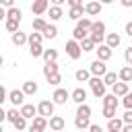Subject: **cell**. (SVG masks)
I'll list each match as a JSON object with an SVG mask.
<instances>
[{"label": "cell", "mask_w": 132, "mask_h": 132, "mask_svg": "<svg viewBox=\"0 0 132 132\" xmlns=\"http://www.w3.org/2000/svg\"><path fill=\"white\" fill-rule=\"evenodd\" d=\"M29 37H27V33H23V31H16V33H12V43L19 47V45H23L25 41H27Z\"/></svg>", "instance_id": "cell-18"}, {"label": "cell", "mask_w": 132, "mask_h": 132, "mask_svg": "<svg viewBox=\"0 0 132 132\" xmlns=\"http://www.w3.org/2000/svg\"><path fill=\"white\" fill-rule=\"evenodd\" d=\"M122 128H124V120L111 118V120L107 122V130H118V132H122Z\"/></svg>", "instance_id": "cell-20"}, {"label": "cell", "mask_w": 132, "mask_h": 132, "mask_svg": "<svg viewBox=\"0 0 132 132\" xmlns=\"http://www.w3.org/2000/svg\"><path fill=\"white\" fill-rule=\"evenodd\" d=\"M70 4V8H76V6H82V0H66Z\"/></svg>", "instance_id": "cell-48"}, {"label": "cell", "mask_w": 132, "mask_h": 132, "mask_svg": "<svg viewBox=\"0 0 132 132\" xmlns=\"http://www.w3.org/2000/svg\"><path fill=\"white\" fill-rule=\"evenodd\" d=\"M70 97H72L74 103L80 105V103H85V99H87V91H85V89H74V91L70 93Z\"/></svg>", "instance_id": "cell-13"}, {"label": "cell", "mask_w": 132, "mask_h": 132, "mask_svg": "<svg viewBox=\"0 0 132 132\" xmlns=\"http://www.w3.org/2000/svg\"><path fill=\"white\" fill-rule=\"evenodd\" d=\"M52 2H54V6H60V4H62V2H66V0H52Z\"/></svg>", "instance_id": "cell-56"}, {"label": "cell", "mask_w": 132, "mask_h": 132, "mask_svg": "<svg viewBox=\"0 0 132 132\" xmlns=\"http://www.w3.org/2000/svg\"><path fill=\"white\" fill-rule=\"evenodd\" d=\"M64 118H60V116H52L50 118V128L54 130V132H62V128H64Z\"/></svg>", "instance_id": "cell-11"}, {"label": "cell", "mask_w": 132, "mask_h": 132, "mask_svg": "<svg viewBox=\"0 0 132 132\" xmlns=\"http://www.w3.org/2000/svg\"><path fill=\"white\" fill-rule=\"evenodd\" d=\"M103 107H118V97L111 93V95H105L103 97Z\"/></svg>", "instance_id": "cell-23"}, {"label": "cell", "mask_w": 132, "mask_h": 132, "mask_svg": "<svg viewBox=\"0 0 132 132\" xmlns=\"http://www.w3.org/2000/svg\"><path fill=\"white\" fill-rule=\"evenodd\" d=\"M80 50H82V52H93V50H95V43H93V39H91V37L82 39V41H80Z\"/></svg>", "instance_id": "cell-31"}, {"label": "cell", "mask_w": 132, "mask_h": 132, "mask_svg": "<svg viewBox=\"0 0 132 132\" xmlns=\"http://www.w3.org/2000/svg\"><path fill=\"white\" fill-rule=\"evenodd\" d=\"M68 99H70V93H68L66 89H56V91H54V103L64 105Z\"/></svg>", "instance_id": "cell-6"}, {"label": "cell", "mask_w": 132, "mask_h": 132, "mask_svg": "<svg viewBox=\"0 0 132 132\" xmlns=\"http://www.w3.org/2000/svg\"><path fill=\"white\" fill-rule=\"evenodd\" d=\"M72 35H74V39H76V41H82V39H87L89 31H85V29H80V27H74Z\"/></svg>", "instance_id": "cell-30"}, {"label": "cell", "mask_w": 132, "mask_h": 132, "mask_svg": "<svg viewBox=\"0 0 132 132\" xmlns=\"http://www.w3.org/2000/svg\"><path fill=\"white\" fill-rule=\"evenodd\" d=\"M126 35H128V37H132V21L126 25Z\"/></svg>", "instance_id": "cell-51"}, {"label": "cell", "mask_w": 132, "mask_h": 132, "mask_svg": "<svg viewBox=\"0 0 132 132\" xmlns=\"http://www.w3.org/2000/svg\"><path fill=\"white\" fill-rule=\"evenodd\" d=\"M130 91H128V82H116L113 85V95L116 97H126Z\"/></svg>", "instance_id": "cell-12"}, {"label": "cell", "mask_w": 132, "mask_h": 132, "mask_svg": "<svg viewBox=\"0 0 132 132\" xmlns=\"http://www.w3.org/2000/svg\"><path fill=\"white\" fill-rule=\"evenodd\" d=\"M2 19H6V10L0 6V21H2Z\"/></svg>", "instance_id": "cell-55"}, {"label": "cell", "mask_w": 132, "mask_h": 132, "mask_svg": "<svg viewBox=\"0 0 132 132\" xmlns=\"http://www.w3.org/2000/svg\"><path fill=\"white\" fill-rule=\"evenodd\" d=\"M19 118H21V111H16V107H14V109H8V111H6V120H8L10 124H14V122H16Z\"/></svg>", "instance_id": "cell-34"}, {"label": "cell", "mask_w": 132, "mask_h": 132, "mask_svg": "<svg viewBox=\"0 0 132 132\" xmlns=\"http://www.w3.org/2000/svg\"><path fill=\"white\" fill-rule=\"evenodd\" d=\"M4 120H6V111H4V109H2V107H0V124H2V122H4Z\"/></svg>", "instance_id": "cell-53"}, {"label": "cell", "mask_w": 132, "mask_h": 132, "mask_svg": "<svg viewBox=\"0 0 132 132\" xmlns=\"http://www.w3.org/2000/svg\"><path fill=\"white\" fill-rule=\"evenodd\" d=\"M89 37L93 39V43H95V45H101V41H103V37H105V35H97V33H89Z\"/></svg>", "instance_id": "cell-43"}, {"label": "cell", "mask_w": 132, "mask_h": 132, "mask_svg": "<svg viewBox=\"0 0 132 132\" xmlns=\"http://www.w3.org/2000/svg\"><path fill=\"white\" fill-rule=\"evenodd\" d=\"M47 82H50V85H60V82H62V76H60V72H56V74H50V76H47Z\"/></svg>", "instance_id": "cell-40"}, {"label": "cell", "mask_w": 132, "mask_h": 132, "mask_svg": "<svg viewBox=\"0 0 132 132\" xmlns=\"http://www.w3.org/2000/svg\"><path fill=\"white\" fill-rule=\"evenodd\" d=\"M45 126H47V120H45L43 116H35V118H33V124H31V128H29V132H43Z\"/></svg>", "instance_id": "cell-4"}, {"label": "cell", "mask_w": 132, "mask_h": 132, "mask_svg": "<svg viewBox=\"0 0 132 132\" xmlns=\"http://www.w3.org/2000/svg\"><path fill=\"white\" fill-rule=\"evenodd\" d=\"M52 132H54V130H52Z\"/></svg>", "instance_id": "cell-62"}, {"label": "cell", "mask_w": 132, "mask_h": 132, "mask_svg": "<svg viewBox=\"0 0 132 132\" xmlns=\"http://www.w3.org/2000/svg\"><path fill=\"white\" fill-rule=\"evenodd\" d=\"M120 41H122V39H120V35H118V33H109V35H107V45H109L111 50H113V47H118V45H120Z\"/></svg>", "instance_id": "cell-24"}, {"label": "cell", "mask_w": 132, "mask_h": 132, "mask_svg": "<svg viewBox=\"0 0 132 132\" xmlns=\"http://www.w3.org/2000/svg\"><path fill=\"white\" fill-rule=\"evenodd\" d=\"M78 132H87V130H78Z\"/></svg>", "instance_id": "cell-61"}, {"label": "cell", "mask_w": 132, "mask_h": 132, "mask_svg": "<svg viewBox=\"0 0 132 132\" xmlns=\"http://www.w3.org/2000/svg\"><path fill=\"white\" fill-rule=\"evenodd\" d=\"M43 60L45 62H56L58 60V50H43Z\"/></svg>", "instance_id": "cell-25"}, {"label": "cell", "mask_w": 132, "mask_h": 132, "mask_svg": "<svg viewBox=\"0 0 132 132\" xmlns=\"http://www.w3.org/2000/svg\"><path fill=\"white\" fill-rule=\"evenodd\" d=\"M109 132H118V130H109Z\"/></svg>", "instance_id": "cell-60"}, {"label": "cell", "mask_w": 132, "mask_h": 132, "mask_svg": "<svg viewBox=\"0 0 132 132\" xmlns=\"http://www.w3.org/2000/svg\"><path fill=\"white\" fill-rule=\"evenodd\" d=\"M21 91H23L25 95H35V93H37V82H35V80H27Z\"/></svg>", "instance_id": "cell-17"}, {"label": "cell", "mask_w": 132, "mask_h": 132, "mask_svg": "<svg viewBox=\"0 0 132 132\" xmlns=\"http://www.w3.org/2000/svg\"><path fill=\"white\" fill-rule=\"evenodd\" d=\"M89 132H103V128H101L99 124H91V126H89Z\"/></svg>", "instance_id": "cell-49"}, {"label": "cell", "mask_w": 132, "mask_h": 132, "mask_svg": "<svg viewBox=\"0 0 132 132\" xmlns=\"http://www.w3.org/2000/svg\"><path fill=\"white\" fill-rule=\"evenodd\" d=\"M82 12H85V6H76V8H70L68 16L74 19V21H80V19H82Z\"/></svg>", "instance_id": "cell-21"}, {"label": "cell", "mask_w": 132, "mask_h": 132, "mask_svg": "<svg viewBox=\"0 0 132 132\" xmlns=\"http://www.w3.org/2000/svg\"><path fill=\"white\" fill-rule=\"evenodd\" d=\"M47 0H33V4H31V12L33 14H43L45 10H47Z\"/></svg>", "instance_id": "cell-7"}, {"label": "cell", "mask_w": 132, "mask_h": 132, "mask_svg": "<svg viewBox=\"0 0 132 132\" xmlns=\"http://www.w3.org/2000/svg\"><path fill=\"white\" fill-rule=\"evenodd\" d=\"M29 47H31L29 52H31V56H33V58L43 56V47H41V43H35V45H29Z\"/></svg>", "instance_id": "cell-36"}, {"label": "cell", "mask_w": 132, "mask_h": 132, "mask_svg": "<svg viewBox=\"0 0 132 132\" xmlns=\"http://www.w3.org/2000/svg\"><path fill=\"white\" fill-rule=\"evenodd\" d=\"M99 2H101V4H111L113 0H99Z\"/></svg>", "instance_id": "cell-57"}, {"label": "cell", "mask_w": 132, "mask_h": 132, "mask_svg": "<svg viewBox=\"0 0 132 132\" xmlns=\"http://www.w3.org/2000/svg\"><path fill=\"white\" fill-rule=\"evenodd\" d=\"M12 126H14L16 130H21V132H23V130H25V126H27V120H25V118L21 116V118H19V120H16V122H14Z\"/></svg>", "instance_id": "cell-42"}, {"label": "cell", "mask_w": 132, "mask_h": 132, "mask_svg": "<svg viewBox=\"0 0 132 132\" xmlns=\"http://www.w3.org/2000/svg\"><path fill=\"white\" fill-rule=\"evenodd\" d=\"M23 97H25V93H23V91H19V89H14V91H10L8 101L16 107V105H23Z\"/></svg>", "instance_id": "cell-9"}, {"label": "cell", "mask_w": 132, "mask_h": 132, "mask_svg": "<svg viewBox=\"0 0 132 132\" xmlns=\"http://www.w3.org/2000/svg\"><path fill=\"white\" fill-rule=\"evenodd\" d=\"M37 113V107L35 105H31V103H25V105H21V116L25 118V120H33V116Z\"/></svg>", "instance_id": "cell-10"}, {"label": "cell", "mask_w": 132, "mask_h": 132, "mask_svg": "<svg viewBox=\"0 0 132 132\" xmlns=\"http://www.w3.org/2000/svg\"><path fill=\"white\" fill-rule=\"evenodd\" d=\"M103 118H107V120L116 118V107H103Z\"/></svg>", "instance_id": "cell-41"}, {"label": "cell", "mask_w": 132, "mask_h": 132, "mask_svg": "<svg viewBox=\"0 0 132 132\" xmlns=\"http://www.w3.org/2000/svg\"><path fill=\"white\" fill-rule=\"evenodd\" d=\"M0 132H4V130H2V124H0Z\"/></svg>", "instance_id": "cell-59"}, {"label": "cell", "mask_w": 132, "mask_h": 132, "mask_svg": "<svg viewBox=\"0 0 132 132\" xmlns=\"http://www.w3.org/2000/svg\"><path fill=\"white\" fill-rule=\"evenodd\" d=\"M76 27H80V29H85V31H91V27H93V23L87 19V16H82L78 23H76Z\"/></svg>", "instance_id": "cell-37"}, {"label": "cell", "mask_w": 132, "mask_h": 132, "mask_svg": "<svg viewBox=\"0 0 132 132\" xmlns=\"http://www.w3.org/2000/svg\"><path fill=\"white\" fill-rule=\"evenodd\" d=\"M95 52H97V60H101V62H105V60H109V58H111V47H109L107 43H105V45L101 43Z\"/></svg>", "instance_id": "cell-8"}, {"label": "cell", "mask_w": 132, "mask_h": 132, "mask_svg": "<svg viewBox=\"0 0 132 132\" xmlns=\"http://www.w3.org/2000/svg\"><path fill=\"white\" fill-rule=\"evenodd\" d=\"M37 111H39V116H54V103L52 101H47V99H43L39 105H37Z\"/></svg>", "instance_id": "cell-5"}, {"label": "cell", "mask_w": 132, "mask_h": 132, "mask_svg": "<svg viewBox=\"0 0 132 132\" xmlns=\"http://www.w3.org/2000/svg\"><path fill=\"white\" fill-rule=\"evenodd\" d=\"M76 116H80V118H91V107H89L87 103H80L78 109H76Z\"/></svg>", "instance_id": "cell-28"}, {"label": "cell", "mask_w": 132, "mask_h": 132, "mask_svg": "<svg viewBox=\"0 0 132 132\" xmlns=\"http://www.w3.org/2000/svg\"><path fill=\"white\" fill-rule=\"evenodd\" d=\"M6 29H8L10 33H16V31H19V23H16V21H10V19H6Z\"/></svg>", "instance_id": "cell-39"}, {"label": "cell", "mask_w": 132, "mask_h": 132, "mask_svg": "<svg viewBox=\"0 0 132 132\" xmlns=\"http://www.w3.org/2000/svg\"><path fill=\"white\" fill-rule=\"evenodd\" d=\"M120 2H122V6H126V8L132 6V0H120Z\"/></svg>", "instance_id": "cell-52"}, {"label": "cell", "mask_w": 132, "mask_h": 132, "mask_svg": "<svg viewBox=\"0 0 132 132\" xmlns=\"http://www.w3.org/2000/svg\"><path fill=\"white\" fill-rule=\"evenodd\" d=\"M118 76H120L122 82H130V80H132V66H124V68L118 72Z\"/></svg>", "instance_id": "cell-15"}, {"label": "cell", "mask_w": 132, "mask_h": 132, "mask_svg": "<svg viewBox=\"0 0 132 132\" xmlns=\"http://www.w3.org/2000/svg\"><path fill=\"white\" fill-rule=\"evenodd\" d=\"M74 126H76L78 130H89L91 122H89V118H80V116H76V118H74Z\"/></svg>", "instance_id": "cell-19"}, {"label": "cell", "mask_w": 132, "mask_h": 132, "mask_svg": "<svg viewBox=\"0 0 132 132\" xmlns=\"http://www.w3.org/2000/svg\"><path fill=\"white\" fill-rule=\"evenodd\" d=\"M89 72H91L93 76H105V72H107V66H105V62H101V60H95V62L91 64Z\"/></svg>", "instance_id": "cell-3"}, {"label": "cell", "mask_w": 132, "mask_h": 132, "mask_svg": "<svg viewBox=\"0 0 132 132\" xmlns=\"http://www.w3.org/2000/svg\"><path fill=\"white\" fill-rule=\"evenodd\" d=\"M0 6H6V8H12V6H14V0H0Z\"/></svg>", "instance_id": "cell-47"}, {"label": "cell", "mask_w": 132, "mask_h": 132, "mask_svg": "<svg viewBox=\"0 0 132 132\" xmlns=\"http://www.w3.org/2000/svg\"><path fill=\"white\" fill-rule=\"evenodd\" d=\"M74 76H76V80H78V82H89V80H91V72H89V70H82V68H80V70H76V74H74Z\"/></svg>", "instance_id": "cell-22"}, {"label": "cell", "mask_w": 132, "mask_h": 132, "mask_svg": "<svg viewBox=\"0 0 132 132\" xmlns=\"http://www.w3.org/2000/svg\"><path fill=\"white\" fill-rule=\"evenodd\" d=\"M58 35V29L54 27V25H47L45 29H43V37H47V39H54Z\"/></svg>", "instance_id": "cell-33"}, {"label": "cell", "mask_w": 132, "mask_h": 132, "mask_svg": "<svg viewBox=\"0 0 132 132\" xmlns=\"http://www.w3.org/2000/svg\"><path fill=\"white\" fill-rule=\"evenodd\" d=\"M124 124H132V109H126V113H124Z\"/></svg>", "instance_id": "cell-45"}, {"label": "cell", "mask_w": 132, "mask_h": 132, "mask_svg": "<svg viewBox=\"0 0 132 132\" xmlns=\"http://www.w3.org/2000/svg\"><path fill=\"white\" fill-rule=\"evenodd\" d=\"M41 37H43L41 33H31L27 41H29V45H35V43H41Z\"/></svg>", "instance_id": "cell-38"}, {"label": "cell", "mask_w": 132, "mask_h": 132, "mask_svg": "<svg viewBox=\"0 0 132 132\" xmlns=\"http://www.w3.org/2000/svg\"><path fill=\"white\" fill-rule=\"evenodd\" d=\"M50 19H52V21L62 19V8H60V6H50Z\"/></svg>", "instance_id": "cell-32"}, {"label": "cell", "mask_w": 132, "mask_h": 132, "mask_svg": "<svg viewBox=\"0 0 132 132\" xmlns=\"http://www.w3.org/2000/svg\"><path fill=\"white\" fill-rule=\"evenodd\" d=\"M21 16H23V12H21V8H16V6H12V8L6 10V19H10V21L21 23Z\"/></svg>", "instance_id": "cell-14"}, {"label": "cell", "mask_w": 132, "mask_h": 132, "mask_svg": "<svg viewBox=\"0 0 132 132\" xmlns=\"http://www.w3.org/2000/svg\"><path fill=\"white\" fill-rule=\"evenodd\" d=\"M89 87H91V91H93V95L99 99V97H105V82H103V78H99V76H93L91 80H89Z\"/></svg>", "instance_id": "cell-1"}, {"label": "cell", "mask_w": 132, "mask_h": 132, "mask_svg": "<svg viewBox=\"0 0 132 132\" xmlns=\"http://www.w3.org/2000/svg\"><path fill=\"white\" fill-rule=\"evenodd\" d=\"M56 72H58V64H56V62H45V66H43V74L50 76V74H56Z\"/></svg>", "instance_id": "cell-26"}, {"label": "cell", "mask_w": 132, "mask_h": 132, "mask_svg": "<svg viewBox=\"0 0 132 132\" xmlns=\"http://www.w3.org/2000/svg\"><path fill=\"white\" fill-rule=\"evenodd\" d=\"M124 58H126V62H128V64H132V45H130V47H126Z\"/></svg>", "instance_id": "cell-46"}, {"label": "cell", "mask_w": 132, "mask_h": 132, "mask_svg": "<svg viewBox=\"0 0 132 132\" xmlns=\"http://www.w3.org/2000/svg\"><path fill=\"white\" fill-rule=\"evenodd\" d=\"M118 78H120V76H118L116 72H105V76H103V82H105V87H107V85H111V87H113V85L118 82Z\"/></svg>", "instance_id": "cell-27"}, {"label": "cell", "mask_w": 132, "mask_h": 132, "mask_svg": "<svg viewBox=\"0 0 132 132\" xmlns=\"http://www.w3.org/2000/svg\"><path fill=\"white\" fill-rule=\"evenodd\" d=\"M101 8H103L101 2H89V4L85 6V12H89V14H99Z\"/></svg>", "instance_id": "cell-16"}, {"label": "cell", "mask_w": 132, "mask_h": 132, "mask_svg": "<svg viewBox=\"0 0 132 132\" xmlns=\"http://www.w3.org/2000/svg\"><path fill=\"white\" fill-rule=\"evenodd\" d=\"M122 132H132V124H124V128H122Z\"/></svg>", "instance_id": "cell-54"}, {"label": "cell", "mask_w": 132, "mask_h": 132, "mask_svg": "<svg viewBox=\"0 0 132 132\" xmlns=\"http://www.w3.org/2000/svg\"><path fill=\"white\" fill-rule=\"evenodd\" d=\"M66 54H68L72 60H78V58H80V54H82V50H80V43H78L76 39H70V41H66Z\"/></svg>", "instance_id": "cell-2"}, {"label": "cell", "mask_w": 132, "mask_h": 132, "mask_svg": "<svg viewBox=\"0 0 132 132\" xmlns=\"http://www.w3.org/2000/svg\"><path fill=\"white\" fill-rule=\"evenodd\" d=\"M124 107H126V109H132V93H128V95L124 97Z\"/></svg>", "instance_id": "cell-44"}, {"label": "cell", "mask_w": 132, "mask_h": 132, "mask_svg": "<svg viewBox=\"0 0 132 132\" xmlns=\"http://www.w3.org/2000/svg\"><path fill=\"white\" fill-rule=\"evenodd\" d=\"M2 64H4V58H2V56H0V66H2Z\"/></svg>", "instance_id": "cell-58"}, {"label": "cell", "mask_w": 132, "mask_h": 132, "mask_svg": "<svg viewBox=\"0 0 132 132\" xmlns=\"http://www.w3.org/2000/svg\"><path fill=\"white\" fill-rule=\"evenodd\" d=\"M91 33H97V35H105V23H101V21L93 23V27H91Z\"/></svg>", "instance_id": "cell-29"}, {"label": "cell", "mask_w": 132, "mask_h": 132, "mask_svg": "<svg viewBox=\"0 0 132 132\" xmlns=\"http://www.w3.org/2000/svg\"><path fill=\"white\" fill-rule=\"evenodd\" d=\"M4 101H6V91H4V87L0 85V105H2Z\"/></svg>", "instance_id": "cell-50"}, {"label": "cell", "mask_w": 132, "mask_h": 132, "mask_svg": "<svg viewBox=\"0 0 132 132\" xmlns=\"http://www.w3.org/2000/svg\"><path fill=\"white\" fill-rule=\"evenodd\" d=\"M45 27H47V23H45L43 19H33V31H41V33H43Z\"/></svg>", "instance_id": "cell-35"}]
</instances>
